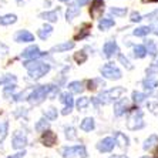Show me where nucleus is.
<instances>
[{
    "label": "nucleus",
    "instance_id": "obj_42",
    "mask_svg": "<svg viewBox=\"0 0 158 158\" xmlns=\"http://www.w3.org/2000/svg\"><path fill=\"white\" fill-rule=\"evenodd\" d=\"M9 53V47L6 46V44H3V43H0V60L3 59L4 56Z\"/></svg>",
    "mask_w": 158,
    "mask_h": 158
},
{
    "label": "nucleus",
    "instance_id": "obj_15",
    "mask_svg": "<svg viewBox=\"0 0 158 158\" xmlns=\"http://www.w3.org/2000/svg\"><path fill=\"white\" fill-rule=\"evenodd\" d=\"M130 107V101L127 98H121L118 103H115L114 106V114L117 115V117H120V115H123L125 113V111L128 110Z\"/></svg>",
    "mask_w": 158,
    "mask_h": 158
},
{
    "label": "nucleus",
    "instance_id": "obj_36",
    "mask_svg": "<svg viewBox=\"0 0 158 158\" xmlns=\"http://www.w3.org/2000/svg\"><path fill=\"white\" fill-rule=\"evenodd\" d=\"M145 54H147L145 46H141V44H138V46H135V47H134V56H135V57H138V59H143V57H145Z\"/></svg>",
    "mask_w": 158,
    "mask_h": 158
},
{
    "label": "nucleus",
    "instance_id": "obj_11",
    "mask_svg": "<svg viewBox=\"0 0 158 158\" xmlns=\"http://www.w3.org/2000/svg\"><path fill=\"white\" fill-rule=\"evenodd\" d=\"M16 43H31L34 41V34L30 33L29 30H17L15 33Z\"/></svg>",
    "mask_w": 158,
    "mask_h": 158
},
{
    "label": "nucleus",
    "instance_id": "obj_28",
    "mask_svg": "<svg viewBox=\"0 0 158 158\" xmlns=\"http://www.w3.org/2000/svg\"><path fill=\"white\" fill-rule=\"evenodd\" d=\"M155 144H158V137H157V135H150L147 140L144 141L143 148H144L145 151H147V150H151V148L154 147Z\"/></svg>",
    "mask_w": 158,
    "mask_h": 158
},
{
    "label": "nucleus",
    "instance_id": "obj_22",
    "mask_svg": "<svg viewBox=\"0 0 158 158\" xmlns=\"http://www.w3.org/2000/svg\"><path fill=\"white\" fill-rule=\"evenodd\" d=\"M53 33V27L50 26V24H44L43 27H40L39 29V31H37V36L40 37L41 40H46V39H48L50 37V34Z\"/></svg>",
    "mask_w": 158,
    "mask_h": 158
},
{
    "label": "nucleus",
    "instance_id": "obj_13",
    "mask_svg": "<svg viewBox=\"0 0 158 158\" xmlns=\"http://www.w3.org/2000/svg\"><path fill=\"white\" fill-rule=\"evenodd\" d=\"M41 144L46 145V147H53L56 143H57V135H56L53 131L47 130V131L43 132V135H41Z\"/></svg>",
    "mask_w": 158,
    "mask_h": 158
},
{
    "label": "nucleus",
    "instance_id": "obj_17",
    "mask_svg": "<svg viewBox=\"0 0 158 158\" xmlns=\"http://www.w3.org/2000/svg\"><path fill=\"white\" fill-rule=\"evenodd\" d=\"M80 9L77 4H76V2L74 3H71L69 7H67V11H66V20L67 22H73L74 17H77L78 15H80Z\"/></svg>",
    "mask_w": 158,
    "mask_h": 158
},
{
    "label": "nucleus",
    "instance_id": "obj_8",
    "mask_svg": "<svg viewBox=\"0 0 158 158\" xmlns=\"http://www.w3.org/2000/svg\"><path fill=\"white\" fill-rule=\"evenodd\" d=\"M27 145V135L23 131H16L11 138V147L15 150H23Z\"/></svg>",
    "mask_w": 158,
    "mask_h": 158
},
{
    "label": "nucleus",
    "instance_id": "obj_21",
    "mask_svg": "<svg viewBox=\"0 0 158 158\" xmlns=\"http://www.w3.org/2000/svg\"><path fill=\"white\" fill-rule=\"evenodd\" d=\"M17 22V16L16 15H3L0 16V26H11V24H15Z\"/></svg>",
    "mask_w": 158,
    "mask_h": 158
},
{
    "label": "nucleus",
    "instance_id": "obj_47",
    "mask_svg": "<svg viewBox=\"0 0 158 158\" xmlns=\"http://www.w3.org/2000/svg\"><path fill=\"white\" fill-rule=\"evenodd\" d=\"M26 155V151L23 150V151H20V152H17V154H15V155H10V157H7V158H23Z\"/></svg>",
    "mask_w": 158,
    "mask_h": 158
},
{
    "label": "nucleus",
    "instance_id": "obj_34",
    "mask_svg": "<svg viewBox=\"0 0 158 158\" xmlns=\"http://www.w3.org/2000/svg\"><path fill=\"white\" fill-rule=\"evenodd\" d=\"M57 115H59V113H57V110L53 108V107H50V108H47V110L44 111V117H46V120H50V121L56 120Z\"/></svg>",
    "mask_w": 158,
    "mask_h": 158
},
{
    "label": "nucleus",
    "instance_id": "obj_6",
    "mask_svg": "<svg viewBox=\"0 0 158 158\" xmlns=\"http://www.w3.org/2000/svg\"><path fill=\"white\" fill-rule=\"evenodd\" d=\"M101 74H103V77L108 78V80H118V78H121V71L118 70V67L115 66L114 63H107L104 64L101 69H100Z\"/></svg>",
    "mask_w": 158,
    "mask_h": 158
},
{
    "label": "nucleus",
    "instance_id": "obj_51",
    "mask_svg": "<svg viewBox=\"0 0 158 158\" xmlns=\"http://www.w3.org/2000/svg\"><path fill=\"white\" fill-rule=\"evenodd\" d=\"M111 158H127V157H124V155H114V157H111Z\"/></svg>",
    "mask_w": 158,
    "mask_h": 158
},
{
    "label": "nucleus",
    "instance_id": "obj_38",
    "mask_svg": "<svg viewBox=\"0 0 158 158\" xmlns=\"http://www.w3.org/2000/svg\"><path fill=\"white\" fill-rule=\"evenodd\" d=\"M88 104H90V100H88V97H81V98L77 100V104H76V106H77L78 110H84Z\"/></svg>",
    "mask_w": 158,
    "mask_h": 158
},
{
    "label": "nucleus",
    "instance_id": "obj_3",
    "mask_svg": "<svg viewBox=\"0 0 158 158\" xmlns=\"http://www.w3.org/2000/svg\"><path fill=\"white\" fill-rule=\"evenodd\" d=\"M124 93H125L124 87H114V88H111V90H108V91L101 93V94L97 97L96 103L107 104V103H110V101H114V100L120 98V96L124 94Z\"/></svg>",
    "mask_w": 158,
    "mask_h": 158
},
{
    "label": "nucleus",
    "instance_id": "obj_1",
    "mask_svg": "<svg viewBox=\"0 0 158 158\" xmlns=\"http://www.w3.org/2000/svg\"><path fill=\"white\" fill-rule=\"evenodd\" d=\"M23 66L27 69L30 78H33V80H39V78L44 77V76L50 71V64H48V63L39 61V60L24 61L23 63Z\"/></svg>",
    "mask_w": 158,
    "mask_h": 158
},
{
    "label": "nucleus",
    "instance_id": "obj_44",
    "mask_svg": "<svg viewBox=\"0 0 158 158\" xmlns=\"http://www.w3.org/2000/svg\"><path fill=\"white\" fill-rule=\"evenodd\" d=\"M140 20H141V15H140V13L132 11V13H131V22L135 23V22H140Z\"/></svg>",
    "mask_w": 158,
    "mask_h": 158
},
{
    "label": "nucleus",
    "instance_id": "obj_57",
    "mask_svg": "<svg viewBox=\"0 0 158 158\" xmlns=\"http://www.w3.org/2000/svg\"><path fill=\"white\" fill-rule=\"evenodd\" d=\"M157 66H158V61H157Z\"/></svg>",
    "mask_w": 158,
    "mask_h": 158
},
{
    "label": "nucleus",
    "instance_id": "obj_55",
    "mask_svg": "<svg viewBox=\"0 0 158 158\" xmlns=\"http://www.w3.org/2000/svg\"><path fill=\"white\" fill-rule=\"evenodd\" d=\"M24 2H26V0H23V3H24ZM17 3L20 4V3H22V0H17Z\"/></svg>",
    "mask_w": 158,
    "mask_h": 158
},
{
    "label": "nucleus",
    "instance_id": "obj_43",
    "mask_svg": "<svg viewBox=\"0 0 158 158\" xmlns=\"http://www.w3.org/2000/svg\"><path fill=\"white\" fill-rule=\"evenodd\" d=\"M150 29H151V31H152V33H155L158 36V19L152 22V24L150 26Z\"/></svg>",
    "mask_w": 158,
    "mask_h": 158
},
{
    "label": "nucleus",
    "instance_id": "obj_31",
    "mask_svg": "<svg viewBox=\"0 0 158 158\" xmlns=\"http://www.w3.org/2000/svg\"><path fill=\"white\" fill-rule=\"evenodd\" d=\"M7 132H9V121L3 120V121H0V141H3L6 138Z\"/></svg>",
    "mask_w": 158,
    "mask_h": 158
},
{
    "label": "nucleus",
    "instance_id": "obj_48",
    "mask_svg": "<svg viewBox=\"0 0 158 158\" xmlns=\"http://www.w3.org/2000/svg\"><path fill=\"white\" fill-rule=\"evenodd\" d=\"M120 60H121V63L124 64V66H127V69H131V66H130V61L127 59H124L123 56H120Z\"/></svg>",
    "mask_w": 158,
    "mask_h": 158
},
{
    "label": "nucleus",
    "instance_id": "obj_39",
    "mask_svg": "<svg viewBox=\"0 0 158 158\" xmlns=\"http://www.w3.org/2000/svg\"><path fill=\"white\" fill-rule=\"evenodd\" d=\"M66 138L67 140H76L77 138V134H76V130L73 127H66Z\"/></svg>",
    "mask_w": 158,
    "mask_h": 158
},
{
    "label": "nucleus",
    "instance_id": "obj_26",
    "mask_svg": "<svg viewBox=\"0 0 158 158\" xmlns=\"http://www.w3.org/2000/svg\"><path fill=\"white\" fill-rule=\"evenodd\" d=\"M33 88L34 87L26 88L24 91H22V93H19V94H16V96H13V100H15V101H23V100H29L30 94H31V91H33Z\"/></svg>",
    "mask_w": 158,
    "mask_h": 158
},
{
    "label": "nucleus",
    "instance_id": "obj_50",
    "mask_svg": "<svg viewBox=\"0 0 158 158\" xmlns=\"http://www.w3.org/2000/svg\"><path fill=\"white\" fill-rule=\"evenodd\" d=\"M143 3H157L158 0H141Z\"/></svg>",
    "mask_w": 158,
    "mask_h": 158
},
{
    "label": "nucleus",
    "instance_id": "obj_23",
    "mask_svg": "<svg viewBox=\"0 0 158 158\" xmlns=\"http://www.w3.org/2000/svg\"><path fill=\"white\" fill-rule=\"evenodd\" d=\"M94 127H96V123H94V118H91V117L84 118L80 124V128L83 130V131H87V132L94 130Z\"/></svg>",
    "mask_w": 158,
    "mask_h": 158
},
{
    "label": "nucleus",
    "instance_id": "obj_25",
    "mask_svg": "<svg viewBox=\"0 0 158 158\" xmlns=\"http://www.w3.org/2000/svg\"><path fill=\"white\" fill-rule=\"evenodd\" d=\"M16 81H17V77H16L15 74H4L0 77V85H11V84H16Z\"/></svg>",
    "mask_w": 158,
    "mask_h": 158
},
{
    "label": "nucleus",
    "instance_id": "obj_45",
    "mask_svg": "<svg viewBox=\"0 0 158 158\" xmlns=\"http://www.w3.org/2000/svg\"><path fill=\"white\" fill-rule=\"evenodd\" d=\"M19 111H15V117H20V115L27 114V108H17Z\"/></svg>",
    "mask_w": 158,
    "mask_h": 158
},
{
    "label": "nucleus",
    "instance_id": "obj_49",
    "mask_svg": "<svg viewBox=\"0 0 158 158\" xmlns=\"http://www.w3.org/2000/svg\"><path fill=\"white\" fill-rule=\"evenodd\" d=\"M87 3H88V0H76V4H77L78 7H81V6H84Z\"/></svg>",
    "mask_w": 158,
    "mask_h": 158
},
{
    "label": "nucleus",
    "instance_id": "obj_46",
    "mask_svg": "<svg viewBox=\"0 0 158 158\" xmlns=\"http://www.w3.org/2000/svg\"><path fill=\"white\" fill-rule=\"evenodd\" d=\"M96 83H97V80H91V81H88L87 84H88V90H90V91H93V90H96Z\"/></svg>",
    "mask_w": 158,
    "mask_h": 158
},
{
    "label": "nucleus",
    "instance_id": "obj_2",
    "mask_svg": "<svg viewBox=\"0 0 158 158\" xmlns=\"http://www.w3.org/2000/svg\"><path fill=\"white\" fill-rule=\"evenodd\" d=\"M56 91H57V87H54V85H52V84L37 85V87L33 88V91H31V94H30L29 103L31 104V106H39L41 101L46 100V97L53 96Z\"/></svg>",
    "mask_w": 158,
    "mask_h": 158
},
{
    "label": "nucleus",
    "instance_id": "obj_12",
    "mask_svg": "<svg viewBox=\"0 0 158 158\" xmlns=\"http://www.w3.org/2000/svg\"><path fill=\"white\" fill-rule=\"evenodd\" d=\"M114 147H115V140L111 138V137H106L97 144V150L100 152H110V151H113Z\"/></svg>",
    "mask_w": 158,
    "mask_h": 158
},
{
    "label": "nucleus",
    "instance_id": "obj_29",
    "mask_svg": "<svg viewBox=\"0 0 158 158\" xmlns=\"http://www.w3.org/2000/svg\"><path fill=\"white\" fill-rule=\"evenodd\" d=\"M145 50H147V53H150L151 57H155L158 53L157 50V46H155V43L152 40H147L145 41Z\"/></svg>",
    "mask_w": 158,
    "mask_h": 158
},
{
    "label": "nucleus",
    "instance_id": "obj_33",
    "mask_svg": "<svg viewBox=\"0 0 158 158\" xmlns=\"http://www.w3.org/2000/svg\"><path fill=\"white\" fill-rule=\"evenodd\" d=\"M150 31H151V29L148 26H141V27H138V29L134 30V31H132V34H134V36H137V37H144V36H147Z\"/></svg>",
    "mask_w": 158,
    "mask_h": 158
},
{
    "label": "nucleus",
    "instance_id": "obj_52",
    "mask_svg": "<svg viewBox=\"0 0 158 158\" xmlns=\"http://www.w3.org/2000/svg\"><path fill=\"white\" fill-rule=\"evenodd\" d=\"M4 3H6V2H3V0H0V7H2V6H4Z\"/></svg>",
    "mask_w": 158,
    "mask_h": 158
},
{
    "label": "nucleus",
    "instance_id": "obj_18",
    "mask_svg": "<svg viewBox=\"0 0 158 158\" xmlns=\"http://www.w3.org/2000/svg\"><path fill=\"white\" fill-rule=\"evenodd\" d=\"M118 53V47H117V43L115 41H107L106 44H104V56L106 57H113L114 54H117Z\"/></svg>",
    "mask_w": 158,
    "mask_h": 158
},
{
    "label": "nucleus",
    "instance_id": "obj_37",
    "mask_svg": "<svg viewBox=\"0 0 158 158\" xmlns=\"http://www.w3.org/2000/svg\"><path fill=\"white\" fill-rule=\"evenodd\" d=\"M85 60H87V54L84 52L74 53V61L77 63V64H83V63H85Z\"/></svg>",
    "mask_w": 158,
    "mask_h": 158
},
{
    "label": "nucleus",
    "instance_id": "obj_5",
    "mask_svg": "<svg viewBox=\"0 0 158 158\" xmlns=\"http://www.w3.org/2000/svg\"><path fill=\"white\" fill-rule=\"evenodd\" d=\"M127 127L130 130H140L144 127V121H143V111L135 108L132 110V113L130 114L128 121H127Z\"/></svg>",
    "mask_w": 158,
    "mask_h": 158
},
{
    "label": "nucleus",
    "instance_id": "obj_56",
    "mask_svg": "<svg viewBox=\"0 0 158 158\" xmlns=\"http://www.w3.org/2000/svg\"><path fill=\"white\" fill-rule=\"evenodd\" d=\"M141 158H150V157H141Z\"/></svg>",
    "mask_w": 158,
    "mask_h": 158
},
{
    "label": "nucleus",
    "instance_id": "obj_41",
    "mask_svg": "<svg viewBox=\"0 0 158 158\" xmlns=\"http://www.w3.org/2000/svg\"><path fill=\"white\" fill-rule=\"evenodd\" d=\"M132 98H134V101H135L137 104H141L144 101V98H145V94L138 93V91H134L132 93Z\"/></svg>",
    "mask_w": 158,
    "mask_h": 158
},
{
    "label": "nucleus",
    "instance_id": "obj_27",
    "mask_svg": "<svg viewBox=\"0 0 158 158\" xmlns=\"http://www.w3.org/2000/svg\"><path fill=\"white\" fill-rule=\"evenodd\" d=\"M113 26H114V20H113L111 17H104V19H101L100 23H98V29L101 30V31L110 29V27H113Z\"/></svg>",
    "mask_w": 158,
    "mask_h": 158
},
{
    "label": "nucleus",
    "instance_id": "obj_30",
    "mask_svg": "<svg viewBox=\"0 0 158 158\" xmlns=\"http://www.w3.org/2000/svg\"><path fill=\"white\" fill-rule=\"evenodd\" d=\"M34 128H36L37 132H44V131H47V128H48V121L46 120V118H41V120H39V121L36 123Z\"/></svg>",
    "mask_w": 158,
    "mask_h": 158
},
{
    "label": "nucleus",
    "instance_id": "obj_10",
    "mask_svg": "<svg viewBox=\"0 0 158 158\" xmlns=\"http://www.w3.org/2000/svg\"><path fill=\"white\" fill-rule=\"evenodd\" d=\"M104 13V0H93L90 4V16L91 19H98Z\"/></svg>",
    "mask_w": 158,
    "mask_h": 158
},
{
    "label": "nucleus",
    "instance_id": "obj_14",
    "mask_svg": "<svg viewBox=\"0 0 158 158\" xmlns=\"http://www.w3.org/2000/svg\"><path fill=\"white\" fill-rule=\"evenodd\" d=\"M90 30H91V23H83L80 27L77 29L76 34H74V40H81V39H85V37L90 34Z\"/></svg>",
    "mask_w": 158,
    "mask_h": 158
},
{
    "label": "nucleus",
    "instance_id": "obj_54",
    "mask_svg": "<svg viewBox=\"0 0 158 158\" xmlns=\"http://www.w3.org/2000/svg\"><path fill=\"white\" fill-rule=\"evenodd\" d=\"M155 158H158V148H157V151H155Z\"/></svg>",
    "mask_w": 158,
    "mask_h": 158
},
{
    "label": "nucleus",
    "instance_id": "obj_40",
    "mask_svg": "<svg viewBox=\"0 0 158 158\" xmlns=\"http://www.w3.org/2000/svg\"><path fill=\"white\" fill-rule=\"evenodd\" d=\"M111 13L114 16H118V17H123V16H125L127 15V7H123V9H120V7H111Z\"/></svg>",
    "mask_w": 158,
    "mask_h": 158
},
{
    "label": "nucleus",
    "instance_id": "obj_35",
    "mask_svg": "<svg viewBox=\"0 0 158 158\" xmlns=\"http://www.w3.org/2000/svg\"><path fill=\"white\" fill-rule=\"evenodd\" d=\"M16 87H17L16 84L6 85V87L3 88V96L6 97V98H13V94H15V91H16Z\"/></svg>",
    "mask_w": 158,
    "mask_h": 158
},
{
    "label": "nucleus",
    "instance_id": "obj_53",
    "mask_svg": "<svg viewBox=\"0 0 158 158\" xmlns=\"http://www.w3.org/2000/svg\"><path fill=\"white\" fill-rule=\"evenodd\" d=\"M60 2H63V3H69L70 0H60Z\"/></svg>",
    "mask_w": 158,
    "mask_h": 158
},
{
    "label": "nucleus",
    "instance_id": "obj_16",
    "mask_svg": "<svg viewBox=\"0 0 158 158\" xmlns=\"http://www.w3.org/2000/svg\"><path fill=\"white\" fill-rule=\"evenodd\" d=\"M39 17L46 20V22H50V23H54L59 20V9L57 10H47V11H43L39 15Z\"/></svg>",
    "mask_w": 158,
    "mask_h": 158
},
{
    "label": "nucleus",
    "instance_id": "obj_4",
    "mask_svg": "<svg viewBox=\"0 0 158 158\" xmlns=\"http://www.w3.org/2000/svg\"><path fill=\"white\" fill-rule=\"evenodd\" d=\"M61 155L64 158H85L87 150L84 145H74V147H64L61 150Z\"/></svg>",
    "mask_w": 158,
    "mask_h": 158
},
{
    "label": "nucleus",
    "instance_id": "obj_32",
    "mask_svg": "<svg viewBox=\"0 0 158 158\" xmlns=\"http://www.w3.org/2000/svg\"><path fill=\"white\" fill-rule=\"evenodd\" d=\"M69 90L71 93H81L83 91V81H71L69 84Z\"/></svg>",
    "mask_w": 158,
    "mask_h": 158
},
{
    "label": "nucleus",
    "instance_id": "obj_9",
    "mask_svg": "<svg viewBox=\"0 0 158 158\" xmlns=\"http://www.w3.org/2000/svg\"><path fill=\"white\" fill-rule=\"evenodd\" d=\"M60 101L64 104V110L61 111V114L63 115L70 114L71 110H73V106H74L73 96H71L70 93H61V94H60Z\"/></svg>",
    "mask_w": 158,
    "mask_h": 158
},
{
    "label": "nucleus",
    "instance_id": "obj_19",
    "mask_svg": "<svg viewBox=\"0 0 158 158\" xmlns=\"http://www.w3.org/2000/svg\"><path fill=\"white\" fill-rule=\"evenodd\" d=\"M74 47V41H64V43L56 44L54 47H52L50 53H61V52H67V50H71Z\"/></svg>",
    "mask_w": 158,
    "mask_h": 158
},
{
    "label": "nucleus",
    "instance_id": "obj_20",
    "mask_svg": "<svg viewBox=\"0 0 158 158\" xmlns=\"http://www.w3.org/2000/svg\"><path fill=\"white\" fill-rule=\"evenodd\" d=\"M143 85L145 90H148V91L154 90V88L158 85V77L157 76H148V77L143 81Z\"/></svg>",
    "mask_w": 158,
    "mask_h": 158
},
{
    "label": "nucleus",
    "instance_id": "obj_7",
    "mask_svg": "<svg viewBox=\"0 0 158 158\" xmlns=\"http://www.w3.org/2000/svg\"><path fill=\"white\" fill-rule=\"evenodd\" d=\"M46 53L44 52H40V48L37 47L36 44H33V46H30V47L24 48L22 52V57L23 59H26L27 61H31V60H37V59H40L41 56H44Z\"/></svg>",
    "mask_w": 158,
    "mask_h": 158
},
{
    "label": "nucleus",
    "instance_id": "obj_24",
    "mask_svg": "<svg viewBox=\"0 0 158 158\" xmlns=\"http://www.w3.org/2000/svg\"><path fill=\"white\" fill-rule=\"evenodd\" d=\"M114 140H115V144H118L121 148H127L128 147V138L123 134V132L117 131L114 134Z\"/></svg>",
    "mask_w": 158,
    "mask_h": 158
}]
</instances>
